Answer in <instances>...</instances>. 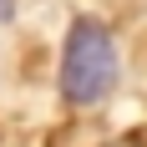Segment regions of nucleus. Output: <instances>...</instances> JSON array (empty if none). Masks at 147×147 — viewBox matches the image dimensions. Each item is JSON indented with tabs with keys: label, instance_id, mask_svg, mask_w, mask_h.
<instances>
[{
	"label": "nucleus",
	"instance_id": "1",
	"mask_svg": "<svg viewBox=\"0 0 147 147\" xmlns=\"http://www.w3.org/2000/svg\"><path fill=\"white\" fill-rule=\"evenodd\" d=\"M117 81V46L102 20H71L66 30V51H61V96L71 107H96Z\"/></svg>",
	"mask_w": 147,
	"mask_h": 147
},
{
	"label": "nucleus",
	"instance_id": "2",
	"mask_svg": "<svg viewBox=\"0 0 147 147\" xmlns=\"http://www.w3.org/2000/svg\"><path fill=\"white\" fill-rule=\"evenodd\" d=\"M107 147H147V137H142V132H127V137H112Z\"/></svg>",
	"mask_w": 147,
	"mask_h": 147
},
{
	"label": "nucleus",
	"instance_id": "3",
	"mask_svg": "<svg viewBox=\"0 0 147 147\" xmlns=\"http://www.w3.org/2000/svg\"><path fill=\"white\" fill-rule=\"evenodd\" d=\"M0 20H15V0H0Z\"/></svg>",
	"mask_w": 147,
	"mask_h": 147
}]
</instances>
